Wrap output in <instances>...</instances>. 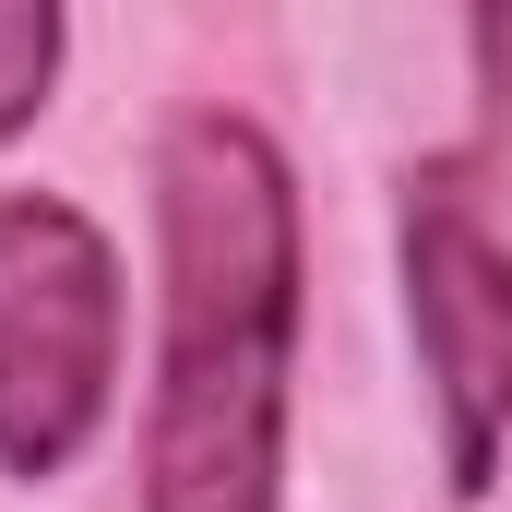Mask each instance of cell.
<instances>
[{"mask_svg":"<svg viewBox=\"0 0 512 512\" xmlns=\"http://www.w3.org/2000/svg\"><path fill=\"white\" fill-rule=\"evenodd\" d=\"M155 417L143 512L286 501V358H298V179L239 108H179L155 143Z\"/></svg>","mask_w":512,"mask_h":512,"instance_id":"1","label":"cell"},{"mask_svg":"<svg viewBox=\"0 0 512 512\" xmlns=\"http://www.w3.org/2000/svg\"><path fill=\"white\" fill-rule=\"evenodd\" d=\"M120 382V251L60 191H0V477H72Z\"/></svg>","mask_w":512,"mask_h":512,"instance_id":"2","label":"cell"},{"mask_svg":"<svg viewBox=\"0 0 512 512\" xmlns=\"http://www.w3.org/2000/svg\"><path fill=\"white\" fill-rule=\"evenodd\" d=\"M405 322H417V370L441 405V489L489 501L512 441V251L453 179L405 191Z\"/></svg>","mask_w":512,"mask_h":512,"instance_id":"3","label":"cell"},{"mask_svg":"<svg viewBox=\"0 0 512 512\" xmlns=\"http://www.w3.org/2000/svg\"><path fill=\"white\" fill-rule=\"evenodd\" d=\"M60 48H72V24H60L48 0H0V143L36 131L48 84H60Z\"/></svg>","mask_w":512,"mask_h":512,"instance_id":"4","label":"cell"}]
</instances>
